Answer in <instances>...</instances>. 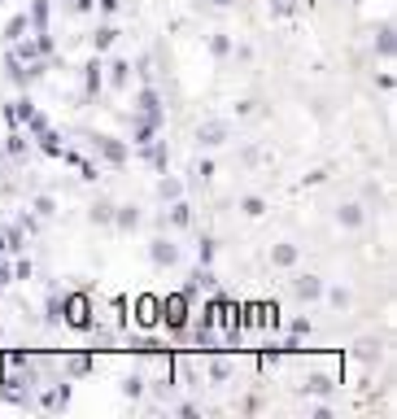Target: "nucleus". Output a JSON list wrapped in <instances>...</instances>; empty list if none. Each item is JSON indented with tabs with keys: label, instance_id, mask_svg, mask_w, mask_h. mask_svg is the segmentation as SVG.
Instances as JSON below:
<instances>
[{
	"label": "nucleus",
	"instance_id": "f257e3e1",
	"mask_svg": "<svg viewBox=\"0 0 397 419\" xmlns=\"http://www.w3.org/2000/svg\"><path fill=\"white\" fill-rule=\"evenodd\" d=\"M88 149H92L96 162H105L109 171H122V166L131 162V144L118 140V136H101V131H92V136H88Z\"/></svg>",
	"mask_w": 397,
	"mask_h": 419
},
{
	"label": "nucleus",
	"instance_id": "f03ea898",
	"mask_svg": "<svg viewBox=\"0 0 397 419\" xmlns=\"http://www.w3.org/2000/svg\"><path fill=\"white\" fill-rule=\"evenodd\" d=\"M96 323V306L88 293H61V328H74V332H88Z\"/></svg>",
	"mask_w": 397,
	"mask_h": 419
},
{
	"label": "nucleus",
	"instance_id": "7ed1b4c3",
	"mask_svg": "<svg viewBox=\"0 0 397 419\" xmlns=\"http://www.w3.org/2000/svg\"><path fill=\"white\" fill-rule=\"evenodd\" d=\"M192 310H196V302H192V297H184V293H166V297H162V314H158V323H162L166 332H188Z\"/></svg>",
	"mask_w": 397,
	"mask_h": 419
},
{
	"label": "nucleus",
	"instance_id": "20e7f679",
	"mask_svg": "<svg viewBox=\"0 0 397 419\" xmlns=\"http://www.w3.org/2000/svg\"><path fill=\"white\" fill-rule=\"evenodd\" d=\"M148 262H153L158 271H170V267H179V245H175V236L170 231H158L153 241H148Z\"/></svg>",
	"mask_w": 397,
	"mask_h": 419
},
{
	"label": "nucleus",
	"instance_id": "39448f33",
	"mask_svg": "<svg viewBox=\"0 0 397 419\" xmlns=\"http://www.w3.org/2000/svg\"><path fill=\"white\" fill-rule=\"evenodd\" d=\"M232 140V122L227 118H206L201 127H196V149L210 153V149H223Z\"/></svg>",
	"mask_w": 397,
	"mask_h": 419
},
{
	"label": "nucleus",
	"instance_id": "423d86ee",
	"mask_svg": "<svg viewBox=\"0 0 397 419\" xmlns=\"http://www.w3.org/2000/svg\"><path fill=\"white\" fill-rule=\"evenodd\" d=\"M340 389V372H306L302 376V393L306 398H332Z\"/></svg>",
	"mask_w": 397,
	"mask_h": 419
},
{
	"label": "nucleus",
	"instance_id": "0eeeda50",
	"mask_svg": "<svg viewBox=\"0 0 397 419\" xmlns=\"http://www.w3.org/2000/svg\"><path fill=\"white\" fill-rule=\"evenodd\" d=\"M324 280H319L314 271H302V275H292V297L297 302H306V306H314V302H324Z\"/></svg>",
	"mask_w": 397,
	"mask_h": 419
},
{
	"label": "nucleus",
	"instance_id": "6e6552de",
	"mask_svg": "<svg viewBox=\"0 0 397 419\" xmlns=\"http://www.w3.org/2000/svg\"><path fill=\"white\" fill-rule=\"evenodd\" d=\"M101 92H105V62H101V52H96V57L83 66V96L96 101Z\"/></svg>",
	"mask_w": 397,
	"mask_h": 419
},
{
	"label": "nucleus",
	"instance_id": "1a4fd4ad",
	"mask_svg": "<svg viewBox=\"0 0 397 419\" xmlns=\"http://www.w3.org/2000/svg\"><path fill=\"white\" fill-rule=\"evenodd\" d=\"M105 70H109V74H105V88H109V92H127V88H131V74H136V66H131L127 57H114Z\"/></svg>",
	"mask_w": 397,
	"mask_h": 419
},
{
	"label": "nucleus",
	"instance_id": "9d476101",
	"mask_svg": "<svg viewBox=\"0 0 397 419\" xmlns=\"http://www.w3.org/2000/svg\"><path fill=\"white\" fill-rule=\"evenodd\" d=\"M114 231H122V236H127V231H140L144 227V210L140 205H118L114 201V223H109Z\"/></svg>",
	"mask_w": 397,
	"mask_h": 419
},
{
	"label": "nucleus",
	"instance_id": "9b49d317",
	"mask_svg": "<svg viewBox=\"0 0 397 419\" xmlns=\"http://www.w3.org/2000/svg\"><path fill=\"white\" fill-rule=\"evenodd\" d=\"M118 389H122V398H127V402H144L148 398V376L140 372V367H131V372L118 380Z\"/></svg>",
	"mask_w": 397,
	"mask_h": 419
},
{
	"label": "nucleus",
	"instance_id": "f8f14e48",
	"mask_svg": "<svg viewBox=\"0 0 397 419\" xmlns=\"http://www.w3.org/2000/svg\"><path fill=\"white\" fill-rule=\"evenodd\" d=\"M27 22H31V35H40V31H53L48 26V18H53V0H27Z\"/></svg>",
	"mask_w": 397,
	"mask_h": 419
},
{
	"label": "nucleus",
	"instance_id": "ddd939ff",
	"mask_svg": "<svg viewBox=\"0 0 397 419\" xmlns=\"http://www.w3.org/2000/svg\"><path fill=\"white\" fill-rule=\"evenodd\" d=\"M35 406H40V411H66V406H70V380L48 384V389H44V398H40Z\"/></svg>",
	"mask_w": 397,
	"mask_h": 419
},
{
	"label": "nucleus",
	"instance_id": "4468645a",
	"mask_svg": "<svg viewBox=\"0 0 397 419\" xmlns=\"http://www.w3.org/2000/svg\"><path fill=\"white\" fill-rule=\"evenodd\" d=\"M88 40H92V52H109V48L118 44V26H114L109 18H101V22L92 26V35H88Z\"/></svg>",
	"mask_w": 397,
	"mask_h": 419
},
{
	"label": "nucleus",
	"instance_id": "2eb2a0df",
	"mask_svg": "<svg viewBox=\"0 0 397 419\" xmlns=\"http://www.w3.org/2000/svg\"><path fill=\"white\" fill-rule=\"evenodd\" d=\"M367 223V210H362V201H345L340 210H336V227H345V231H358Z\"/></svg>",
	"mask_w": 397,
	"mask_h": 419
},
{
	"label": "nucleus",
	"instance_id": "dca6fc26",
	"mask_svg": "<svg viewBox=\"0 0 397 419\" xmlns=\"http://www.w3.org/2000/svg\"><path fill=\"white\" fill-rule=\"evenodd\" d=\"M297 262H302V249H297L292 241H280V245H271V267H280V271H292Z\"/></svg>",
	"mask_w": 397,
	"mask_h": 419
},
{
	"label": "nucleus",
	"instance_id": "f3484780",
	"mask_svg": "<svg viewBox=\"0 0 397 419\" xmlns=\"http://www.w3.org/2000/svg\"><path fill=\"white\" fill-rule=\"evenodd\" d=\"M140 157H144V162L153 166L158 175H162V171L170 166V149H166V140H162V136H158V140H148V144L140 149Z\"/></svg>",
	"mask_w": 397,
	"mask_h": 419
},
{
	"label": "nucleus",
	"instance_id": "a211bd4d",
	"mask_svg": "<svg viewBox=\"0 0 397 419\" xmlns=\"http://www.w3.org/2000/svg\"><path fill=\"white\" fill-rule=\"evenodd\" d=\"M158 314H162V297H140L136 302V323L140 328H158Z\"/></svg>",
	"mask_w": 397,
	"mask_h": 419
},
{
	"label": "nucleus",
	"instance_id": "6ab92c4d",
	"mask_svg": "<svg viewBox=\"0 0 397 419\" xmlns=\"http://www.w3.org/2000/svg\"><path fill=\"white\" fill-rule=\"evenodd\" d=\"M88 223H92V227H109V223H114V201H109V197H96V201L88 205Z\"/></svg>",
	"mask_w": 397,
	"mask_h": 419
},
{
	"label": "nucleus",
	"instance_id": "aec40b11",
	"mask_svg": "<svg viewBox=\"0 0 397 419\" xmlns=\"http://www.w3.org/2000/svg\"><path fill=\"white\" fill-rule=\"evenodd\" d=\"M206 48H210V57H214V62H227V57H232V48H236V40H232L227 31H214V35L206 40Z\"/></svg>",
	"mask_w": 397,
	"mask_h": 419
},
{
	"label": "nucleus",
	"instance_id": "412c9836",
	"mask_svg": "<svg viewBox=\"0 0 397 419\" xmlns=\"http://www.w3.org/2000/svg\"><path fill=\"white\" fill-rule=\"evenodd\" d=\"M179 197H184V179H175V175L162 171V179H158V201L170 205V201H179Z\"/></svg>",
	"mask_w": 397,
	"mask_h": 419
},
{
	"label": "nucleus",
	"instance_id": "4be33fe9",
	"mask_svg": "<svg viewBox=\"0 0 397 419\" xmlns=\"http://www.w3.org/2000/svg\"><path fill=\"white\" fill-rule=\"evenodd\" d=\"M22 35H31V22H27V13H13V18L5 22V35H0V40H5V44H18Z\"/></svg>",
	"mask_w": 397,
	"mask_h": 419
},
{
	"label": "nucleus",
	"instance_id": "5701e85b",
	"mask_svg": "<svg viewBox=\"0 0 397 419\" xmlns=\"http://www.w3.org/2000/svg\"><path fill=\"white\" fill-rule=\"evenodd\" d=\"M354 358H358V362H367V367H376V362L384 358V350H380V340H376V336H367V340H358V350H354Z\"/></svg>",
	"mask_w": 397,
	"mask_h": 419
},
{
	"label": "nucleus",
	"instance_id": "b1692460",
	"mask_svg": "<svg viewBox=\"0 0 397 419\" xmlns=\"http://www.w3.org/2000/svg\"><path fill=\"white\" fill-rule=\"evenodd\" d=\"M266 210H271V205H266V197H262V193H249V197H240V214H244V219H262Z\"/></svg>",
	"mask_w": 397,
	"mask_h": 419
},
{
	"label": "nucleus",
	"instance_id": "393cba45",
	"mask_svg": "<svg viewBox=\"0 0 397 419\" xmlns=\"http://www.w3.org/2000/svg\"><path fill=\"white\" fill-rule=\"evenodd\" d=\"M376 52H380L384 62L393 57V22H389V18H384V22L376 26Z\"/></svg>",
	"mask_w": 397,
	"mask_h": 419
},
{
	"label": "nucleus",
	"instance_id": "a878e982",
	"mask_svg": "<svg viewBox=\"0 0 397 419\" xmlns=\"http://www.w3.org/2000/svg\"><path fill=\"white\" fill-rule=\"evenodd\" d=\"M27 210H31L35 219H53V214H57V197H53V193H40V197H35Z\"/></svg>",
	"mask_w": 397,
	"mask_h": 419
},
{
	"label": "nucleus",
	"instance_id": "bb28decb",
	"mask_svg": "<svg viewBox=\"0 0 397 419\" xmlns=\"http://www.w3.org/2000/svg\"><path fill=\"white\" fill-rule=\"evenodd\" d=\"M44 323L48 328H61V293H48L44 297Z\"/></svg>",
	"mask_w": 397,
	"mask_h": 419
},
{
	"label": "nucleus",
	"instance_id": "cd10ccee",
	"mask_svg": "<svg viewBox=\"0 0 397 419\" xmlns=\"http://www.w3.org/2000/svg\"><path fill=\"white\" fill-rule=\"evenodd\" d=\"M232 358H210V384H227L232 380Z\"/></svg>",
	"mask_w": 397,
	"mask_h": 419
},
{
	"label": "nucleus",
	"instance_id": "c85d7f7f",
	"mask_svg": "<svg viewBox=\"0 0 397 419\" xmlns=\"http://www.w3.org/2000/svg\"><path fill=\"white\" fill-rule=\"evenodd\" d=\"M324 302L332 310H350L354 306V293H350V288H324Z\"/></svg>",
	"mask_w": 397,
	"mask_h": 419
},
{
	"label": "nucleus",
	"instance_id": "c756f323",
	"mask_svg": "<svg viewBox=\"0 0 397 419\" xmlns=\"http://www.w3.org/2000/svg\"><path fill=\"white\" fill-rule=\"evenodd\" d=\"M92 362H96L92 350H88V354H70V358H66V372H70V376H83V372H92Z\"/></svg>",
	"mask_w": 397,
	"mask_h": 419
},
{
	"label": "nucleus",
	"instance_id": "7c9ffc66",
	"mask_svg": "<svg viewBox=\"0 0 397 419\" xmlns=\"http://www.w3.org/2000/svg\"><path fill=\"white\" fill-rule=\"evenodd\" d=\"M214 253H218V241L210 231H201V245H196V262H206V267H214Z\"/></svg>",
	"mask_w": 397,
	"mask_h": 419
},
{
	"label": "nucleus",
	"instance_id": "2f4dec72",
	"mask_svg": "<svg viewBox=\"0 0 397 419\" xmlns=\"http://www.w3.org/2000/svg\"><path fill=\"white\" fill-rule=\"evenodd\" d=\"M302 13V0H271V18H292Z\"/></svg>",
	"mask_w": 397,
	"mask_h": 419
},
{
	"label": "nucleus",
	"instance_id": "473e14b6",
	"mask_svg": "<svg viewBox=\"0 0 397 419\" xmlns=\"http://www.w3.org/2000/svg\"><path fill=\"white\" fill-rule=\"evenodd\" d=\"M192 179H201V183L214 179V162H210V157H196V162H192Z\"/></svg>",
	"mask_w": 397,
	"mask_h": 419
},
{
	"label": "nucleus",
	"instance_id": "72a5a7b5",
	"mask_svg": "<svg viewBox=\"0 0 397 419\" xmlns=\"http://www.w3.org/2000/svg\"><path fill=\"white\" fill-rule=\"evenodd\" d=\"M122 9V0H96V13H101V18H114Z\"/></svg>",
	"mask_w": 397,
	"mask_h": 419
},
{
	"label": "nucleus",
	"instance_id": "f704fd0d",
	"mask_svg": "<svg viewBox=\"0 0 397 419\" xmlns=\"http://www.w3.org/2000/svg\"><path fill=\"white\" fill-rule=\"evenodd\" d=\"M236 114H240V118H249V114H258V101H254V96H244V101H236Z\"/></svg>",
	"mask_w": 397,
	"mask_h": 419
},
{
	"label": "nucleus",
	"instance_id": "c9c22d12",
	"mask_svg": "<svg viewBox=\"0 0 397 419\" xmlns=\"http://www.w3.org/2000/svg\"><path fill=\"white\" fill-rule=\"evenodd\" d=\"M236 0H196V9H232Z\"/></svg>",
	"mask_w": 397,
	"mask_h": 419
},
{
	"label": "nucleus",
	"instance_id": "e433bc0d",
	"mask_svg": "<svg viewBox=\"0 0 397 419\" xmlns=\"http://www.w3.org/2000/svg\"><path fill=\"white\" fill-rule=\"evenodd\" d=\"M310 415H314V419H332V406H328V402H319V406H310Z\"/></svg>",
	"mask_w": 397,
	"mask_h": 419
},
{
	"label": "nucleus",
	"instance_id": "4c0bfd02",
	"mask_svg": "<svg viewBox=\"0 0 397 419\" xmlns=\"http://www.w3.org/2000/svg\"><path fill=\"white\" fill-rule=\"evenodd\" d=\"M240 162H244V166H254V162H258V149H254V144H249V149H240Z\"/></svg>",
	"mask_w": 397,
	"mask_h": 419
},
{
	"label": "nucleus",
	"instance_id": "58836bf2",
	"mask_svg": "<svg viewBox=\"0 0 397 419\" xmlns=\"http://www.w3.org/2000/svg\"><path fill=\"white\" fill-rule=\"evenodd\" d=\"M9 171V157H5V149H0V175H5Z\"/></svg>",
	"mask_w": 397,
	"mask_h": 419
},
{
	"label": "nucleus",
	"instance_id": "ea45409f",
	"mask_svg": "<svg viewBox=\"0 0 397 419\" xmlns=\"http://www.w3.org/2000/svg\"><path fill=\"white\" fill-rule=\"evenodd\" d=\"M5 5H9V0H0V9H5Z\"/></svg>",
	"mask_w": 397,
	"mask_h": 419
}]
</instances>
